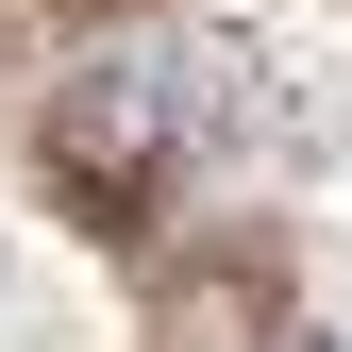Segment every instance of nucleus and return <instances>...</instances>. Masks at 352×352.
I'll list each match as a JSON object with an SVG mask.
<instances>
[{
  "label": "nucleus",
  "instance_id": "obj_1",
  "mask_svg": "<svg viewBox=\"0 0 352 352\" xmlns=\"http://www.w3.org/2000/svg\"><path fill=\"white\" fill-rule=\"evenodd\" d=\"M201 118H218V84L151 34V51H101V67H84L67 151H84V168H168V151H201Z\"/></svg>",
  "mask_w": 352,
  "mask_h": 352
}]
</instances>
